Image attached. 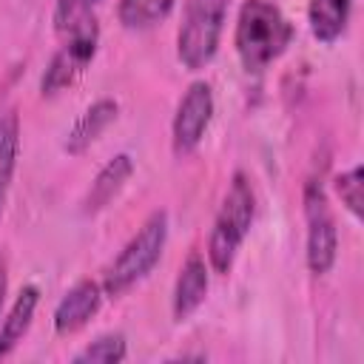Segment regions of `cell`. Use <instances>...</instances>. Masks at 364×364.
Instances as JSON below:
<instances>
[{"instance_id": "obj_1", "label": "cell", "mask_w": 364, "mask_h": 364, "mask_svg": "<svg viewBox=\"0 0 364 364\" xmlns=\"http://www.w3.org/2000/svg\"><path fill=\"white\" fill-rule=\"evenodd\" d=\"M293 40L290 20L267 0H245L236 23V51L247 71L270 65Z\"/></svg>"}, {"instance_id": "obj_2", "label": "cell", "mask_w": 364, "mask_h": 364, "mask_svg": "<svg viewBox=\"0 0 364 364\" xmlns=\"http://www.w3.org/2000/svg\"><path fill=\"white\" fill-rule=\"evenodd\" d=\"M253 213H256L253 188L245 173H233V182L225 193V202L216 213L210 242H208V259L216 273H228L233 267V259L250 230Z\"/></svg>"}, {"instance_id": "obj_3", "label": "cell", "mask_w": 364, "mask_h": 364, "mask_svg": "<svg viewBox=\"0 0 364 364\" xmlns=\"http://www.w3.org/2000/svg\"><path fill=\"white\" fill-rule=\"evenodd\" d=\"M165 236H168V213L156 210V213L148 216V222L136 230V236L122 247V253L108 267V273H105V293L108 296H119L131 284H136L142 276H148L151 267L162 256Z\"/></svg>"}, {"instance_id": "obj_4", "label": "cell", "mask_w": 364, "mask_h": 364, "mask_svg": "<svg viewBox=\"0 0 364 364\" xmlns=\"http://www.w3.org/2000/svg\"><path fill=\"white\" fill-rule=\"evenodd\" d=\"M228 0H188L176 37V54L188 71L205 68L219 46Z\"/></svg>"}, {"instance_id": "obj_5", "label": "cell", "mask_w": 364, "mask_h": 364, "mask_svg": "<svg viewBox=\"0 0 364 364\" xmlns=\"http://www.w3.org/2000/svg\"><path fill=\"white\" fill-rule=\"evenodd\" d=\"M68 40L63 43V48L54 54V60H51V65L46 68V74H43V82H40V88H43V94H57V91H63L65 85H71L82 71H85V65L91 63V57H94V51H97V20H94V14H88V17H82L80 23H74L68 31Z\"/></svg>"}, {"instance_id": "obj_6", "label": "cell", "mask_w": 364, "mask_h": 364, "mask_svg": "<svg viewBox=\"0 0 364 364\" xmlns=\"http://www.w3.org/2000/svg\"><path fill=\"white\" fill-rule=\"evenodd\" d=\"M304 216H307V267L316 276H321L336 262L338 236H336L333 213L318 185H307L304 191Z\"/></svg>"}, {"instance_id": "obj_7", "label": "cell", "mask_w": 364, "mask_h": 364, "mask_svg": "<svg viewBox=\"0 0 364 364\" xmlns=\"http://www.w3.org/2000/svg\"><path fill=\"white\" fill-rule=\"evenodd\" d=\"M210 117H213L210 85L208 82H193L185 91V97L176 108V117H173V154L176 156H185L199 145Z\"/></svg>"}, {"instance_id": "obj_8", "label": "cell", "mask_w": 364, "mask_h": 364, "mask_svg": "<svg viewBox=\"0 0 364 364\" xmlns=\"http://www.w3.org/2000/svg\"><path fill=\"white\" fill-rule=\"evenodd\" d=\"M100 299L102 296H100L97 282H88V279L77 282L54 310V330L60 336H68V333H77L80 327H85V321L100 310Z\"/></svg>"}, {"instance_id": "obj_9", "label": "cell", "mask_w": 364, "mask_h": 364, "mask_svg": "<svg viewBox=\"0 0 364 364\" xmlns=\"http://www.w3.org/2000/svg\"><path fill=\"white\" fill-rule=\"evenodd\" d=\"M208 296V267L199 253H191L179 270L176 290H173V318L185 321Z\"/></svg>"}, {"instance_id": "obj_10", "label": "cell", "mask_w": 364, "mask_h": 364, "mask_svg": "<svg viewBox=\"0 0 364 364\" xmlns=\"http://www.w3.org/2000/svg\"><path fill=\"white\" fill-rule=\"evenodd\" d=\"M131 171H134L131 156H128V154H117V156L97 173V179L91 182V188H88V193H85V202H82V210H85V213H97L100 208H105V205L122 191V185L128 182Z\"/></svg>"}, {"instance_id": "obj_11", "label": "cell", "mask_w": 364, "mask_h": 364, "mask_svg": "<svg viewBox=\"0 0 364 364\" xmlns=\"http://www.w3.org/2000/svg\"><path fill=\"white\" fill-rule=\"evenodd\" d=\"M117 117V102L114 100H97L88 105V111L74 122V128L65 136V151L68 154H82Z\"/></svg>"}, {"instance_id": "obj_12", "label": "cell", "mask_w": 364, "mask_h": 364, "mask_svg": "<svg viewBox=\"0 0 364 364\" xmlns=\"http://www.w3.org/2000/svg\"><path fill=\"white\" fill-rule=\"evenodd\" d=\"M353 0H310L307 17H310V31L321 43H333L341 37L347 17H350Z\"/></svg>"}, {"instance_id": "obj_13", "label": "cell", "mask_w": 364, "mask_h": 364, "mask_svg": "<svg viewBox=\"0 0 364 364\" xmlns=\"http://www.w3.org/2000/svg\"><path fill=\"white\" fill-rule=\"evenodd\" d=\"M37 299H40V293H37L34 284L20 290L14 307H11V313H9V318L0 330V355H9L17 347V341L26 336V330L31 324V316H34V307H37Z\"/></svg>"}, {"instance_id": "obj_14", "label": "cell", "mask_w": 364, "mask_h": 364, "mask_svg": "<svg viewBox=\"0 0 364 364\" xmlns=\"http://www.w3.org/2000/svg\"><path fill=\"white\" fill-rule=\"evenodd\" d=\"M173 0H119V23L125 28H151L168 17Z\"/></svg>"}, {"instance_id": "obj_15", "label": "cell", "mask_w": 364, "mask_h": 364, "mask_svg": "<svg viewBox=\"0 0 364 364\" xmlns=\"http://www.w3.org/2000/svg\"><path fill=\"white\" fill-rule=\"evenodd\" d=\"M17 117L14 114H0V210H3V199L14 173V159H17Z\"/></svg>"}, {"instance_id": "obj_16", "label": "cell", "mask_w": 364, "mask_h": 364, "mask_svg": "<svg viewBox=\"0 0 364 364\" xmlns=\"http://www.w3.org/2000/svg\"><path fill=\"white\" fill-rule=\"evenodd\" d=\"M122 358H125V338H122V333H108V336H100L94 344H88L74 361L77 364H85V361H91V364H117Z\"/></svg>"}, {"instance_id": "obj_17", "label": "cell", "mask_w": 364, "mask_h": 364, "mask_svg": "<svg viewBox=\"0 0 364 364\" xmlns=\"http://www.w3.org/2000/svg\"><path fill=\"white\" fill-rule=\"evenodd\" d=\"M361 168L355 165L353 171H347V173H341L338 179H336V191H338V196H341V202L347 205V210L355 216V219H361V213H364V199H361Z\"/></svg>"}, {"instance_id": "obj_18", "label": "cell", "mask_w": 364, "mask_h": 364, "mask_svg": "<svg viewBox=\"0 0 364 364\" xmlns=\"http://www.w3.org/2000/svg\"><path fill=\"white\" fill-rule=\"evenodd\" d=\"M97 0H57V14H54L57 28L60 31H68L74 23H80L82 17L91 14V6Z\"/></svg>"}, {"instance_id": "obj_19", "label": "cell", "mask_w": 364, "mask_h": 364, "mask_svg": "<svg viewBox=\"0 0 364 364\" xmlns=\"http://www.w3.org/2000/svg\"><path fill=\"white\" fill-rule=\"evenodd\" d=\"M3 299H6V270H3V262H0V307H3Z\"/></svg>"}]
</instances>
